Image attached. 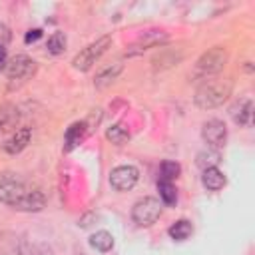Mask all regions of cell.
<instances>
[{
  "label": "cell",
  "instance_id": "obj_1",
  "mask_svg": "<svg viewBox=\"0 0 255 255\" xmlns=\"http://www.w3.org/2000/svg\"><path fill=\"white\" fill-rule=\"evenodd\" d=\"M233 90V82L229 78H213V80H205L193 96V102L197 108L201 110H213L219 108L227 102V98L231 96Z\"/></svg>",
  "mask_w": 255,
  "mask_h": 255
},
{
  "label": "cell",
  "instance_id": "obj_2",
  "mask_svg": "<svg viewBox=\"0 0 255 255\" xmlns=\"http://www.w3.org/2000/svg\"><path fill=\"white\" fill-rule=\"evenodd\" d=\"M110 46H112V36H102V38H98L96 42L88 44L82 52H78V54L74 56L72 66H74L76 70H80V72H88V70L102 58V54H104Z\"/></svg>",
  "mask_w": 255,
  "mask_h": 255
},
{
  "label": "cell",
  "instance_id": "obj_3",
  "mask_svg": "<svg viewBox=\"0 0 255 255\" xmlns=\"http://www.w3.org/2000/svg\"><path fill=\"white\" fill-rule=\"evenodd\" d=\"M225 64H227V50L221 46H213L199 56V60L195 62V70L199 76H215L223 70Z\"/></svg>",
  "mask_w": 255,
  "mask_h": 255
},
{
  "label": "cell",
  "instance_id": "obj_4",
  "mask_svg": "<svg viewBox=\"0 0 255 255\" xmlns=\"http://www.w3.org/2000/svg\"><path fill=\"white\" fill-rule=\"evenodd\" d=\"M159 215H161V203L157 197H143L135 201V205L131 207V219L141 227L153 225L159 219Z\"/></svg>",
  "mask_w": 255,
  "mask_h": 255
},
{
  "label": "cell",
  "instance_id": "obj_5",
  "mask_svg": "<svg viewBox=\"0 0 255 255\" xmlns=\"http://www.w3.org/2000/svg\"><path fill=\"white\" fill-rule=\"evenodd\" d=\"M28 191V185L14 173H4L0 175V201L14 205L24 193Z\"/></svg>",
  "mask_w": 255,
  "mask_h": 255
},
{
  "label": "cell",
  "instance_id": "obj_6",
  "mask_svg": "<svg viewBox=\"0 0 255 255\" xmlns=\"http://www.w3.org/2000/svg\"><path fill=\"white\" fill-rule=\"evenodd\" d=\"M4 72L10 80H28L36 74V62L24 54H18L14 58H10L4 66Z\"/></svg>",
  "mask_w": 255,
  "mask_h": 255
},
{
  "label": "cell",
  "instance_id": "obj_7",
  "mask_svg": "<svg viewBox=\"0 0 255 255\" xmlns=\"http://www.w3.org/2000/svg\"><path fill=\"white\" fill-rule=\"evenodd\" d=\"M201 137L211 149H221L227 141V128L221 120H207L201 128Z\"/></svg>",
  "mask_w": 255,
  "mask_h": 255
},
{
  "label": "cell",
  "instance_id": "obj_8",
  "mask_svg": "<svg viewBox=\"0 0 255 255\" xmlns=\"http://www.w3.org/2000/svg\"><path fill=\"white\" fill-rule=\"evenodd\" d=\"M139 179V171L133 165H118L110 173V185L116 191H128L131 189Z\"/></svg>",
  "mask_w": 255,
  "mask_h": 255
},
{
  "label": "cell",
  "instance_id": "obj_9",
  "mask_svg": "<svg viewBox=\"0 0 255 255\" xmlns=\"http://www.w3.org/2000/svg\"><path fill=\"white\" fill-rule=\"evenodd\" d=\"M44 205H46V197H44V193H42L40 189H30V187H28V191H26V193H24L12 207L18 209V211L36 213V211H42Z\"/></svg>",
  "mask_w": 255,
  "mask_h": 255
},
{
  "label": "cell",
  "instance_id": "obj_10",
  "mask_svg": "<svg viewBox=\"0 0 255 255\" xmlns=\"http://www.w3.org/2000/svg\"><path fill=\"white\" fill-rule=\"evenodd\" d=\"M165 40H167V34H165L163 30H149V32H145L143 36L137 38V42L131 46V50H128V56L139 54V52H143V50H147V48H153V46H159V44L165 42Z\"/></svg>",
  "mask_w": 255,
  "mask_h": 255
},
{
  "label": "cell",
  "instance_id": "obj_11",
  "mask_svg": "<svg viewBox=\"0 0 255 255\" xmlns=\"http://www.w3.org/2000/svg\"><path fill=\"white\" fill-rule=\"evenodd\" d=\"M30 137H32V128H20L16 129L6 141H4V151L10 153V155H16L20 153L28 143H30Z\"/></svg>",
  "mask_w": 255,
  "mask_h": 255
},
{
  "label": "cell",
  "instance_id": "obj_12",
  "mask_svg": "<svg viewBox=\"0 0 255 255\" xmlns=\"http://www.w3.org/2000/svg\"><path fill=\"white\" fill-rule=\"evenodd\" d=\"M88 135V126L86 122H76L72 124L68 129H66V135H64V149L66 151H72L76 145H80L84 141V137Z\"/></svg>",
  "mask_w": 255,
  "mask_h": 255
},
{
  "label": "cell",
  "instance_id": "obj_13",
  "mask_svg": "<svg viewBox=\"0 0 255 255\" xmlns=\"http://www.w3.org/2000/svg\"><path fill=\"white\" fill-rule=\"evenodd\" d=\"M18 122H20V112L16 106L6 104L0 108V135L8 131H16Z\"/></svg>",
  "mask_w": 255,
  "mask_h": 255
},
{
  "label": "cell",
  "instance_id": "obj_14",
  "mask_svg": "<svg viewBox=\"0 0 255 255\" xmlns=\"http://www.w3.org/2000/svg\"><path fill=\"white\" fill-rule=\"evenodd\" d=\"M233 122L237 126H249L251 124V118H253V102L251 100H239L231 110H229Z\"/></svg>",
  "mask_w": 255,
  "mask_h": 255
},
{
  "label": "cell",
  "instance_id": "obj_15",
  "mask_svg": "<svg viewBox=\"0 0 255 255\" xmlns=\"http://www.w3.org/2000/svg\"><path fill=\"white\" fill-rule=\"evenodd\" d=\"M122 70H124V64H120V62H114V64H110V66H106L104 70H100L98 74H96V80H94V86L96 88H106V86H110L114 80H118V76L122 74Z\"/></svg>",
  "mask_w": 255,
  "mask_h": 255
},
{
  "label": "cell",
  "instance_id": "obj_16",
  "mask_svg": "<svg viewBox=\"0 0 255 255\" xmlns=\"http://www.w3.org/2000/svg\"><path fill=\"white\" fill-rule=\"evenodd\" d=\"M225 175L223 171H219L217 167H209V169H203V175H201V183L209 189V191H217L225 185Z\"/></svg>",
  "mask_w": 255,
  "mask_h": 255
},
{
  "label": "cell",
  "instance_id": "obj_17",
  "mask_svg": "<svg viewBox=\"0 0 255 255\" xmlns=\"http://www.w3.org/2000/svg\"><path fill=\"white\" fill-rule=\"evenodd\" d=\"M219 161H221L219 151H217V149H211V147H207V149L199 151V153H197V159H195L197 167H201V169L217 167V163H219Z\"/></svg>",
  "mask_w": 255,
  "mask_h": 255
},
{
  "label": "cell",
  "instance_id": "obj_18",
  "mask_svg": "<svg viewBox=\"0 0 255 255\" xmlns=\"http://www.w3.org/2000/svg\"><path fill=\"white\" fill-rule=\"evenodd\" d=\"M106 137L108 141H112L114 145H124L128 139H129V131L128 128H124L122 124H114L106 129Z\"/></svg>",
  "mask_w": 255,
  "mask_h": 255
},
{
  "label": "cell",
  "instance_id": "obj_19",
  "mask_svg": "<svg viewBox=\"0 0 255 255\" xmlns=\"http://www.w3.org/2000/svg\"><path fill=\"white\" fill-rule=\"evenodd\" d=\"M191 233H193V227L187 219H179L169 227V237L175 239V241H185Z\"/></svg>",
  "mask_w": 255,
  "mask_h": 255
},
{
  "label": "cell",
  "instance_id": "obj_20",
  "mask_svg": "<svg viewBox=\"0 0 255 255\" xmlns=\"http://www.w3.org/2000/svg\"><path fill=\"white\" fill-rule=\"evenodd\" d=\"M90 245L98 251H110L114 247V237L112 233L108 231H96L92 237H90Z\"/></svg>",
  "mask_w": 255,
  "mask_h": 255
},
{
  "label": "cell",
  "instance_id": "obj_21",
  "mask_svg": "<svg viewBox=\"0 0 255 255\" xmlns=\"http://www.w3.org/2000/svg\"><path fill=\"white\" fill-rule=\"evenodd\" d=\"M179 58H181V54L175 56L173 52H159V54L151 60V64H153V70H165V68H171L173 64H177Z\"/></svg>",
  "mask_w": 255,
  "mask_h": 255
},
{
  "label": "cell",
  "instance_id": "obj_22",
  "mask_svg": "<svg viewBox=\"0 0 255 255\" xmlns=\"http://www.w3.org/2000/svg\"><path fill=\"white\" fill-rule=\"evenodd\" d=\"M179 171H181V167H179L177 161H169V159H165V161H161V165H159V179L171 183V181L179 175Z\"/></svg>",
  "mask_w": 255,
  "mask_h": 255
},
{
  "label": "cell",
  "instance_id": "obj_23",
  "mask_svg": "<svg viewBox=\"0 0 255 255\" xmlns=\"http://www.w3.org/2000/svg\"><path fill=\"white\" fill-rule=\"evenodd\" d=\"M66 44H68L66 34H64V32H54V34L48 38L46 48H48L50 54H62V52L66 50Z\"/></svg>",
  "mask_w": 255,
  "mask_h": 255
},
{
  "label": "cell",
  "instance_id": "obj_24",
  "mask_svg": "<svg viewBox=\"0 0 255 255\" xmlns=\"http://www.w3.org/2000/svg\"><path fill=\"white\" fill-rule=\"evenodd\" d=\"M157 189H159V197H161V201H163L165 205H173V203L177 201V191H175L173 183H169V181H159V183H157Z\"/></svg>",
  "mask_w": 255,
  "mask_h": 255
},
{
  "label": "cell",
  "instance_id": "obj_25",
  "mask_svg": "<svg viewBox=\"0 0 255 255\" xmlns=\"http://www.w3.org/2000/svg\"><path fill=\"white\" fill-rule=\"evenodd\" d=\"M18 253H20V255H40V253H38V245H32L28 239H22V241H20Z\"/></svg>",
  "mask_w": 255,
  "mask_h": 255
},
{
  "label": "cell",
  "instance_id": "obj_26",
  "mask_svg": "<svg viewBox=\"0 0 255 255\" xmlns=\"http://www.w3.org/2000/svg\"><path fill=\"white\" fill-rule=\"evenodd\" d=\"M100 120H102V110H94L92 114H90V118L88 120H84L86 122V126H88V133L100 124Z\"/></svg>",
  "mask_w": 255,
  "mask_h": 255
},
{
  "label": "cell",
  "instance_id": "obj_27",
  "mask_svg": "<svg viewBox=\"0 0 255 255\" xmlns=\"http://www.w3.org/2000/svg\"><path fill=\"white\" fill-rule=\"evenodd\" d=\"M40 36H42V30H38V28H34V30H28V34L24 36V42H26V44H32V42L40 40Z\"/></svg>",
  "mask_w": 255,
  "mask_h": 255
},
{
  "label": "cell",
  "instance_id": "obj_28",
  "mask_svg": "<svg viewBox=\"0 0 255 255\" xmlns=\"http://www.w3.org/2000/svg\"><path fill=\"white\" fill-rule=\"evenodd\" d=\"M8 42H10V30H8V26L0 24V46H6Z\"/></svg>",
  "mask_w": 255,
  "mask_h": 255
},
{
  "label": "cell",
  "instance_id": "obj_29",
  "mask_svg": "<svg viewBox=\"0 0 255 255\" xmlns=\"http://www.w3.org/2000/svg\"><path fill=\"white\" fill-rule=\"evenodd\" d=\"M38 253H40V255H56L54 249H52L50 245H46V243H40V245H38Z\"/></svg>",
  "mask_w": 255,
  "mask_h": 255
},
{
  "label": "cell",
  "instance_id": "obj_30",
  "mask_svg": "<svg viewBox=\"0 0 255 255\" xmlns=\"http://www.w3.org/2000/svg\"><path fill=\"white\" fill-rule=\"evenodd\" d=\"M4 66H6V48L0 46V68H4Z\"/></svg>",
  "mask_w": 255,
  "mask_h": 255
}]
</instances>
